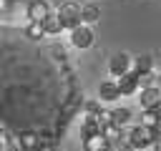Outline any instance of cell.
<instances>
[{
  "mask_svg": "<svg viewBox=\"0 0 161 151\" xmlns=\"http://www.w3.org/2000/svg\"><path fill=\"white\" fill-rule=\"evenodd\" d=\"M126 141H128L131 148H146V146H151V143L156 141V128L141 123V126H136V128L126 136Z\"/></svg>",
  "mask_w": 161,
  "mask_h": 151,
  "instance_id": "cell-1",
  "label": "cell"
},
{
  "mask_svg": "<svg viewBox=\"0 0 161 151\" xmlns=\"http://www.w3.org/2000/svg\"><path fill=\"white\" fill-rule=\"evenodd\" d=\"M58 15H60L65 30H73L75 25H80V5H78V3H70V0L63 3V5L58 8Z\"/></svg>",
  "mask_w": 161,
  "mask_h": 151,
  "instance_id": "cell-2",
  "label": "cell"
},
{
  "mask_svg": "<svg viewBox=\"0 0 161 151\" xmlns=\"http://www.w3.org/2000/svg\"><path fill=\"white\" fill-rule=\"evenodd\" d=\"M93 40H96L93 28H91V25H86V23H80V25H75V28L70 30V43H73L75 48H80V50L91 48V45H93Z\"/></svg>",
  "mask_w": 161,
  "mask_h": 151,
  "instance_id": "cell-3",
  "label": "cell"
},
{
  "mask_svg": "<svg viewBox=\"0 0 161 151\" xmlns=\"http://www.w3.org/2000/svg\"><path fill=\"white\" fill-rule=\"evenodd\" d=\"M108 70H111L113 78H118V76L133 70V58H131L128 53H116V55L108 60Z\"/></svg>",
  "mask_w": 161,
  "mask_h": 151,
  "instance_id": "cell-4",
  "label": "cell"
},
{
  "mask_svg": "<svg viewBox=\"0 0 161 151\" xmlns=\"http://www.w3.org/2000/svg\"><path fill=\"white\" fill-rule=\"evenodd\" d=\"M111 141L106 138V133L103 131H98V133H91V136H86L83 138V151H111Z\"/></svg>",
  "mask_w": 161,
  "mask_h": 151,
  "instance_id": "cell-5",
  "label": "cell"
},
{
  "mask_svg": "<svg viewBox=\"0 0 161 151\" xmlns=\"http://www.w3.org/2000/svg\"><path fill=\"white\" fill-rule=\"evenodd\" d=\"M138 101H141L143 108H161V88H156V86H146V88H141Z\"/></svg>",
  "mask_w": 161,
  "mask_h": 151,
  "instance_id": "cell-6",
  "label": "cell"
},
{
  "mask_svg": "<svg viewBox=\"0 0 161 151\" xmlns=\"http://www.w3.org/2000/svg\"><path fill=\"white\" fill-rule=\"evenodd\" d=\"M116 81H118V88H121V96H131L133 91H141V86H138V73H136V70H128V73H123V76H118Z\"/></svg>",
  "mask_w": 161,
  "mask_h": 151,
  "instance_id": "cell-7",
  "label": "cell"
},
{
  "mask_svg": "<svg viewBox=\"0 0 161 151\" xmlns=\"http://www.w3.org/2000/svg\"><path fill=\"white\" fill-rule=\"evenodd\" d=\"M48 15H50V5H48L45 0H33V3H28V18H30V20L43 23Z\"/></svg>",
  "mask_w": 161,
  "mask_h": 151,
  "instance_id": "cell-8",
  "label": "cell"
},
{
  "mask_svg": "<svg viewBox=\"0 0 161 151\" xmlns=\"http://www.w3.org/2000/svg\"><path fill=\"white\" fill-rule=\"evenodd\" d=\"M98 96H101V101H116V98H121V88H118V81H103L101 86H98Z\"/></svg>",
  "mask_w": 161,
  "mask_h": 151,
  "instance_id": "cell-9",
  "label": "cell"
},
{
  "mask_svg": "<svg viewBox=\"0 0 161 151\" xmlns=\"http://www.w3.org/2000/svg\"><path fill=\"white\" fill-rule=\"evenodd\" d=\"M18 146L25 151V148H40V133L38 131H23L18 136Z\"/></svg>",
  "mask_w": 161,
  "mask_h": 151,
  "instance_id": "cell-10",
  "label": "cell"
},
{
  "mask_svg": "<svg viewBox=\"0 0 161 151\" xmlns=\"http://www.w3.org/2000/svg\"><path fill=\"white\" fill-rule=\"evenodd\" d=\"M98 131H101V123H98L96 113H86V116H83V121H80V136L86 138V136L98 133Z\"/></svg>",
  "mask_w": 161,
  "mask_h": 151,
  "instance_id": "cell-11",
  "label": "cell"
},
{
  "mask_svg": "<svg viewBox=\"0 0 161 151\" xmlns=\"http://www.w3.org/2000/svg\"><path fill=\"white\" fill-rule=\"evenodd\" d=\"M43 25H45V33H48V35H58L60 30H65V28H63V20H60L58 13H50V15L43 20Z\"/></svg>",
  "mask_w": 161,
  "mask_h": 151,
  "instance_id": "cell-12",
  "label": "cell"
},
{
  "mask_svg": "<svg viewBox=\"0 0 161 151\" xmlns=\"http://www.w3.org/2000/svg\"><path fill=\"white\" fill-rule=\"evenodd\" d=\"M25 35H28L30 40H43L48 33H45V25H43V23H38V20H30V23L25 25Z\"/></svg>",
  "mask_w": 161,
  "mask_h": 151,
  "instance_id": "cell-13",
  "label": "cell"
},
{
  "mask_svg": "<svg viewBox=\"0 0 161 151\" xmlns=\"http://www.w3.org/2000/svg\"><path fill=\"white\" fill-rule=\"evenodd\" d=\"M141 123L143 126H151V128H158V123H161V108H143Z\"/></svg>",
  "mask_w": 161,
  "mask_h": 151,
  "instance_id": "cell-14",
  "label": "cell"
},
{
  "mask_svg": "<svg viewBox=\"0 0 161 151\" xmlns=\"http://www.w3.org/2000/svg\"><path fill=\"white\" fill-rule=\"evenodd\" d=\"M98 18H101V10L96 5H83L80 8V23L93 25V23H98Z\"/></svg>",
  "mask_w": 161,
  "mask_h": 151,
  "instance_id": "cell-15",
  "label": "cell"
},
{
  "mask_svg": "<svg viewBox=\"0 0 161 151\" xmlns=\"http://www.w3.org/2000/svg\"><path fill=\"white\" fill-rule=\"evenodd\" d=\"M133 70H136V73L153 70V60H151L148 55H138V58H133Z\"/></svg>",
  "mask_w": 161,
  "mask_h": 151,
  "instance_id": "cell-16",
  "label": "cell"
},
{
  "mask_svg": "<svg viewBox=\"0 0 161 151\" xmlns=\"http://www.w3.org/2000/svg\"><path fill=\"white\" fill-rule=\"evenodd\" d=\"M101 131L106 133V138H108L111 143H118V141H121V136H123V133H121V126H116V123H106Z\"/></svg>",
  "mask_w": 161,
  "mask_h": 151,
  "instance_id": "cell-17",
  "label": "cell"
},
{
  "mask_svg": "<svg viewBox=\"0 0 161 151\" xmlns=\"http://www.w3.org/2000/svg\"><path fill=\"white\" fill-rule=\"evenodd\" d=\"M111 113H113V123H116V126H121V128L131 121V111H128V108H113Z\"/></svg>",
  "mask_w": 161,
  "mask_h": 151,
  "instance_id": "cell-18",
  "label": "cell"
},
{
  "mask_svg": "<svg viewBox=\"0 0 161 151\" xmlns=\"http://www.w3.org/2000/svg\"><path fill=\"white\" fill-rule=\"evenodd\" d=\"M8 8H10V0H0V15H3Z\"/></svg>",
  "mask_w": 161,
  "mask_h": 151,
  "instance_id": "cell-19",
  "label": "cell"
},
{
  "mask_svg": "<svg viewBox=\"0 0 161 151\" xmlns=\"http://www.w3.org/2000/svg\"><path fill=\"white\" fill-rule=\"evenodd\" d=\"M153 148H156V151H161V136H156V141H153Z\"/></svg>",
  "mask_w": 161,
  "mask_h": 151,
  "instance_id": "cell-20",
  "label": "cell"
},
{
  "mask_svg": "<svg viewBox=\"0 0 161 151\" xmlns=\"http://www.w3.org/2000/svg\"><path fill=\"white\" fill-rule=\"evenodd\" d=\"M25 151H43V148H25Z\"/></svg>",
  "mask_w": 161,
  "mask_h": 151,
  "instance_id": "cell-21",
  "label": "cell"
},
{
  "mask_svg": "<svg viewBox=\"0 0 161 151\" xmlns=\"http://www.w3.org/2000/svg\"><path fill=\"white\" fill-rule=\"evenodd\" d=\"M156 131H161V123H158V128H156Z\"/></svg>",
  "mask_w": 161,
  "mask_h": 151,
  "instance_id": "cell-22",
  "label": "cell"
},
{
  "mask_svg": "<svg viewBox=\"0 0 161 151\" xmlns=\"http://www.w3.org/2000/svg\"><path fill=\"white\" fill-rule=\"evenodd\" d=\"M28 3H33V0H28Z\"/></svg>",
  "mask_w": 161,
  "mask_h": 151,
  "instance_id": "cell-23",
  "label": "cell"
},
{
  "mask_svg": "<svg viewBox=\"0 0 161 151\" xmlns=\"http://www.w3.org/2000/svg\"><path fill=\"white\" fill-rule=\"evenodd\" d=\"M10 3H13V0H10Z\"/></svg>",
  "mask_w": 161,
  "mask_h": 151,
  "instance_id": "cell-24",
  "label": "cell"
}]
</instances>
